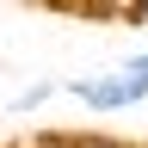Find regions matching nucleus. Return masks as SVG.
Listing matches in <instances>:
<instances>
[{
    "mask_svg": "<svg viewBox=\"0 0 148 148\" xmlns=\"http://www.w3.org/2000/svg\"><path fill=\"white\" fill-rule=\"evenodd\" d=\"M62 92L74 105H86L92 117H111V111H130V105L148 99V74H136L123 62V68H99V74H68Z\"/></svg>",
    "mask_w": 148,
    "mask_h": 148,
    "instance_id": "1",
    "label": "nucleus"
},
{
    "mask_svg": "<svg viewBox=\"0 0 148 148\" xmlns=\"http://www.w3.org/2000/svg\"><path fill=\"white\" fill-rule=\"evenodd\" d=\"M25 148H130V142L99 136V130H43V136H31Z\"/></svg>",
    "mask_w": 148,
    "mask_h": 148,
    "instance_id": "2",
    "label": "nucleus"
},
{
    "mask_svg": "<svg viewBox=\"0 0 148 148\" xmlns=\"http://www.w3.org/2000/svg\"><path fill=\"white\" fill-rule=\"evenodd\" d=\"M56 92H62V80H56V74H37V80H25V86L6 99V111H12V117H25V111H43Z\"/></svg>",
    "mask_w": 148,
    "mask_h": 148,
    "instance_id": "3",
    "label": "nucleus"
},
{
    "mask_svg": "<svg viewBox=\"0 0 148 148\" xmlns=\"http://www.w3.org/2000/svg\"><path fill=\"white\" fill-rule=\"evenodd\" d=\"M68 12H80V18H136V0H62Z\"/></svg>",
    "mask_w": 148,
    "mask_h": 148,
    "instance_id": "4",
    "label": "nucleus"
},
{
    "mask_svg": "<svg viewBox=\"0 0 148 148\" xmlns=\"http://www.w3.org/2000/svg\"><path fill=\"white\" fill-rule=\"evenodd\" d=\"M148 25V0H136V18H130V31H142Z\"/></svg>",
    "mask_w": 148,
    "mask_h": 148,
    "instance_id": "5",
    "label": "nucleus"
},
{
    "mask_svg": "<svg viewBox=\"0 0 148 148\" xmlns=\"http://www.w3.org/2000/svg\"><path fill=\"white\" fill-rule=\"evenodd\" d=\"M123 62L136 68V74H148V49H136V56H123Z\"/></svg>",
    "mask_w": 148,
    "mask_h": 148,
    "instance_id": "6",
    "label": "nucleus"
},
{
    "mask_svg": "<svg viewBox=\"0 0 148 148\" xmlns=\"http://www.w3.org/2000/svg\"><path fill=\"white\" fill-rule=\"evenodd\" d=\"M6 148H25V142H6Z\"/></svg>",
    "mask_w": 148,
    "mask_h": 148,
    "instance_id": "7",
    "label": "nucleus"
},
{
    "mask_svg": "<svg viewBox=\"0 0 148 148\" xmlns=\"http://www.w3.org/2000/svg\"><path fill=\"white\" fill-rule=\"evenodd\" d=\"M142 148H148V142H142Z\"/></svg>",
    "mask_w": 148,
    "mask_h": 148,
    "instance_id": "8",
    "label": "nucleus"
}]
</instances>
